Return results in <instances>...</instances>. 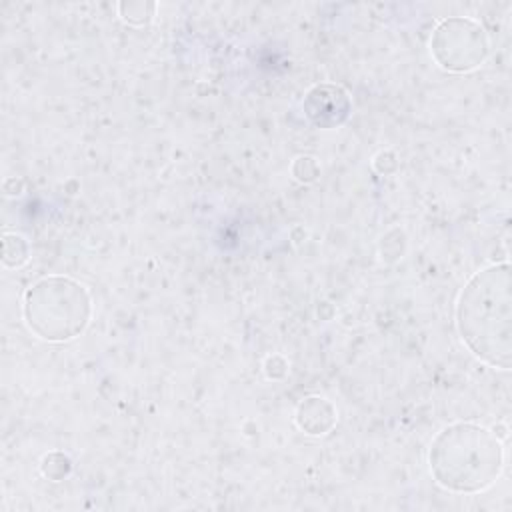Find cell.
Returning a JSON list of instances; mask_svg holds the SVG:
<instances>
[{
	"label": "cell",
	"instance_id": "6da1fadb",
	"mask_svg": "<svg viewBox=\"0 0 512 512\" xmlns=\"http://www.w3.org/2000/svg\"><path fill=\"white\" fill-rule=\"evenodd\" d=\"M512 298L508 264L476 272L462 288L456 324L462 342L488 366L508 370L512 356Z\"/></svg>",
	"mask_w": 512,
	"mask_h": 512
},
{
	"label": "cell",
	"instance_id": "7a4b0ae2",
	"mask_svg": "<svg viewBox=\"0 0 512 512\" xmlns=\"http://www.w3.org/2000/svg\"><path fill=\"white\" fill-rule=\"evenodd\" d=\"M430 470L446 490L480 492L502 470V446L490 430L458 422L444 428L430 446Z\"/></svg>",
	"mask_w": 512,
	"mask_h": 512
},
{
	"label": "cell",
	"instance_id": "3957f363",
	"mask_svg": "<svg viewBox=\"0 0 512 512\" xmlns=\"http://www.w3.org/2000/svg\"><path fill=\"white\" fill-rule=\"evenodd\" d=\"M24 318L28 328L44 340H70L88 324L90 296L72 278H42L26 292Z\"/></svg>",
	"mask_w": 512,
	"mask_h": 512
},
{
	"label": "cell",
	"instance_id": "277c9868",
	"mask_svg": "<svg viewBox=\"0 0 512 512\" xmlns=\"http://www.w3.org/2000/svg\"><path fill=\"white\" fill-rule=\"evenodd\" d=\"M462 26L464 20L462 18H452V20H444L434 34V40L430 42L432 46V54L444 52L448 48H452L450 52H446L442 58H438V64L446 70H470L476 68L488 52V42H486V34L482 30V26H476L474 32L462 42Z\"/></svg>",
	"mask_w": 512,
	"mask_h": 512
}]
</instances>
